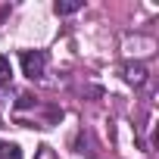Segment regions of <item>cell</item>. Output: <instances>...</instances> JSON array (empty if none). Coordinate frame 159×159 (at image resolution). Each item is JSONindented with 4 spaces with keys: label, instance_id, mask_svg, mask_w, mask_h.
<instances>
[{
    "label": "cell",
    "instance_id": "cell-5",
    "mask_svg": "<svg viewBox=\"0 0 159 159\" xmlns=\"http://www.w3.org/2000/svg\"><path fill=\"white\" fill-rule=\"evenodd\" d=\"M10 78H13V62L0 56V84H10Z\"/></svg>",
    "mask_w": 159,
    "mask_h": 159
},
{
    "label": "cell",
    "instance_id": "cell-3",
    "mask_svg": "<svg viewBox=\"0 0 159 159\" xmlns=\"http://www.w3.org/2000/svg\"><path fill=\"white\" fill-rule=\"evenodd\" d=\"M81 7H84V0H66V3L56 0V3H53V13H56V16H72V13H78Z\"/></svg>",
    "mask_w": 159,
    "mask_h": 159
},
{
    "label": "cell",
    "instance_id": "cell-2",
    "mask_svg": "<svg viewBox=\"0 0 159 159\" xmlns=\"http://www.w3.org/2000/svg\"><path fill=\"white\" fill-rule=\"evenodd\" d=\"M122 72H125V81H128V84H134V88H140V84L147 81V69H143L140 62H128Z\"/></svg>",
    "mask_w": 159,
    "mask_h": 159
},
{
    "label": "cell",
    "instance_id": "cell-4",
    "mask_svg": "<svg viewBox=\"0 0 159 159\" xmlns=\"http://www.w3.org/2000/svg\"><path fill=\"white\" fill-rule=\"evenodd\" d=\"M0 159H22V150H19V143L0 140Z\"/></svg>",
    "mask_w": 159,
    "mask_h": 159
},
{
    "label": "cell",
    "instance_id": "cell-1",
    "mask_svg": "<svg viewBox=\"0 0 159 159\" xmlns=\"http://www.w3.org/2000/svg\"><path fill=\"white\" fill-rule=\"evenodd\" d=\"M44 69H47V53L44 50H22V72L31 81H38L44 75Z\"/></svg>",
    "mask_w": 159,
    "mask_h": 159
}]
</instances>
